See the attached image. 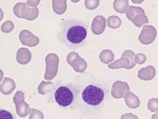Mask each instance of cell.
Here are the masks:
<instances>
[{
  "label": "cell",
  "instance_id": "cell-8",
  "mask_svg": "<svg viewBox=\"0 0 158 119\" xmlns=\"http://www.w3.org/2000/svg\"><path fill=\"white\" fill-rule=\"evenodd\" d=\"M67 63L74 69L76 73H83L87 69V62L81 58L77 53L72 51L67 56Z\"/></svg>",
  "mask_w": 158,
  "mask_h": 119
},
{
  "label": "cell",
  "instance_id": "cell-25",
  "mask_svg": "<svg viewBox=\"0 0 158 119\" xmlns=\"http://www.w3.org/2000/svg\"><path fill=\"white\" fill-rule=\"evenodd\" d=\"M148 108L152 112L157 111L158 100L156 98H153V99H149V102H148Z\"/></svg>",
  "mask_w": 158,
  "mask_h": 119
},
{
  "label": "cell",
  "instance_id": "cell-28",
  "mask_svg": "<svg viewBox=\"0 0 158 119\" xmlns=\"http://www.w3.org/2000/svg\"><path fill=\"white\" fill-rule=\"evenodd\" d=\"M23 100H25V93L22 91H18L14 97V103L15 104V103L20 101H23Z\"/></svg>",
  "mask_w": 158,
  "mask_h": 119
},
{
  "label": "cell",
  "instance_id": "cell-7",
  "mask_svg": "<svg viewBox=\"0 0 158 119\" xmlns=\"http://www.w3.org/2000/svg\"><path fill=\"white\" fill-rule=\"evenodd\" d=\"M46 62V71L44 74V79L47 81H52L54 79L58 73L59 64V56L55 53H50L45 58Z\"/></svg>",
  "mask_w": 158,
  "mask_h": 119
},
{
  "label": "cell",
  "instance_id": "cell-1",
  "mask_svg": "<svg viewBox=\"0 0 158 119\" xmlns=\"http://www.w3.org/2000/svg\"><path fill=\"white\" fill-rule=\"evenodd\" d=\"M75 84L77 99L74 109L86 115L98 114L108 99L109 87L108 84L92 77H81Z\"/></svg>",
  "mask_w": 158,
  "mask_h": 119
},
{
  "label": "cell",
  "instance_id": "cell-29",
  "mask_svg": "<svg viewBox=\"0 0 158 119\" xmlns=\"http://www.w3.org/2000/svg\"><path fill=\"white\" fill-rule=\"evenodd\" d=\"M0 117H1V118H13L12 114L5 110H0Z\"/></svg>",
  "mask_w": 158,
  "mask_h": 119
},
{
  "label": "cell",
  "instance_id": "cell-6",
  "mask_svg": "<svg viewBox=\"0 0 158 119\" xmlns=\"http://www.w3.org/2000/svg\"><path fill=\"white\" fill-rule=\"evenodd\" d=\"M135 54L131 50H127L122 54V57L116 61L108 64L109 69H131L135 66Z\"/></svg>",
  "mask_w": 158,
  "mask_h": 119
},
{
  "label": "cell",
  "instance_id": "cell-4",
  "mask_svg": "<svg viewBox=\"0 0 158 119\" xmlns=\"http://www.w3.org/2000/svg\"><path fill=\"white\" fill-rule=\"evenodd\" d=\"M127 18L138 28H142L149 22L148 17L145 14V10L141 7L131 6L126 11Z\"/></svg>",
  "mask_w": 158,
  "mask_h": 119
},
{
  "label": "cell",
  "instance_id": "cell-21",
  "mask_svg": "<svg viewBox=\"0 0 158 119\" xmlns=\"http://www.w3.org/2000/svg\"><path fill=\"white\" fill-rule=\"evenodd\" d=\"M128 7H129L128 0H115L113 2L114 10L119 14L126 13Z\"/></svg>",
  "mask_w": 158,
  "mask_h": 119
},
{
  "label": "cell",
  "instance_id": "cell-2",
  "mask_svg": "<svg viewBox=\"0 0 158 119\" xmlns=\"http://www.w3.org/2000/svg\"><path fill=\"white\" fill-rule=\"evenodd\" d=\"M58 39L70 49L81 47L87 42L88 25L77 19H66L59 22Z\"/></svg>",
  "mask_w": 158,
  "mask_h": 119
},
{
  "label": "cell",
  "instance_id": "cell-10",
  "mask_svg": "<svg viewBox=\"0 0 158 119\" xmlns=\"http://www.w3.org/2000/svg\"><path fill=\"white\" fill-rule=\"evenodd\" d=\"M128 91H130V86L127 82L116 81L111 85V95L115 99H121Z\"/></svg>",
  "mask_w": 158,
  "mask_h": 119
},
{
  "label": "cell",
  "instance_id": "cell-27",
  "mask_svg": "<svg viewBox=\"0 0 158 119\" xmlns=\"http://www.w3.org/2000/svg\"><path fill=\"white\" fill-rule=\"evenodd\" d=\"M30 119L33 118H39V119H43L44 118V114L42 112H40V110H36V109H31V114Z\"/></svg>",
  "mask_w": 158,
  "mask_h": 119
},
{
  "label": "cell",
  "instance_id": "cell-20",
  "mask_svg": "<svg viewBox=\"0 0 158 119\" xmlns=\"http://www.w3.org/2000/svg\"><path fill=\"white\" fill-rule=\"evenodd\" d=\"M55 88V85L52 81H41L38 86V92L40 95H46L48 92H52Z\"/></svg>",
  "mask_w": 158,
  "mask_h": 119
},
{
  "label": "cell",
  "instance_id": "cell-13",
  "mask_svg": "<svg viewBox=\"0 0 158 119\" xmlns=\"http://www.w3.org/2000/svg\"><path fill=\"white\" fill-rule=\"evenodd\" d=\"M32 58V54L29 50L26 47L18 49L16 54V60L21 65H26L29 63Z\"/></svg>",
  "mask_w": 158,
  "mask_h": 119
},
{
  "label": "cell",
  "instance_id": "cell-23",
  "mask_svg": "<svg viewBox=\"0 0 158 119\" xmlns=\"http://www.w3.org/2000/svg\"><path fill=\"white\" fill-rule=\"evenodd\" d=\"M15 28V25L11 21H6V22H4L3 24L1 26V30H2V33H9L10 32H12L13 29Z\"/></svg>",
  "mask_w": 158,
  "mask_h": 119
},
{
  "label": "cell",
  "instance_id": "cell-22",
  "mask_svg": "<svg viewBox=\"0 0 158 119\" xmlns=\"http://www.w3.org/2000/svg\"><path fill=\"white\" fill-rule=\"evenodd\" d=\"M107 24H108V26L110 29H116L121 26V24H122V21L118 16H115V15H112V16L109 17L107 20Z\"/></svg>",
  "mask_w": 158,
  "mask_h": 119
},
{
  "label": "cell",
  "instance_id": "cell-24",
  "mask_svg": "<svg viewBox=\"0 0 158 119\" xmlns=\"http://www.w3.org/2000/svg\"><path fill=\"white\" fill-rule=\"evenodd\" d=\"M100 5V1L99 0H85V7L90 10H94L96 8L98 7Z\"/></svg>",
  "mask_w": 158,
  "mask_h": 119
},
{
  "label": "cell",
  "instance_id": "cell-30",
  "mask_svg": "<svg viewBox=\"0 0 158 119\" xmlns=\"http://www.w3.org/2000/svg\"><path fill=\"white\" fill-rule=\"evenodd\" d=\"M40 2V0H37V1H27L26 3H27V5L29 6V7L36 8V6H37Z\"/></svg>",
  "mask_w": 158,
  "mask_h": 119
},
{
  "label": "cell",
  "instance_id": "cell-18",
  "mask_svg": "<svg viewBox=\"0 0 158 119\" xmlns=\"http://www.w3.org/2000/svg\"><path fill=\"white\" fill-rule=\"evenodd\" d=\"M52 7L56 14L60 15L67 11V0H53L52 1Z\"/></svg>",
  "mask_w": 158,
  "mask_h": 119
},
{
  "label": "cell",
  "instance_id": "cell-5",
  "mask_svg": "<svg viewBox=\"0 0 158 119\" xmlns=\"http://www.w3.org/2000/svg\"><path fill=\"white\" fill-rule=\"evenodd\" d=\"M14 14L19 18L33 21L36 19L39 15V10L37 7H29L25 2H18L14 6Z\"/></svg>",
  "mask_w": 158,
  "mask_h": 119
},
{
  "label": "cell",
  "instance_id": "cell-26",
  "mask_svg": "<svg viewBox=\"0 0 158 119\" xmlns=\"http://www.w3.org/2000/svg\"><path fill=\"white\" fill-rule=\"evenodd\" d=\"M146 55L142 53H139L137 54L135 56V64H138V65H142L146 62Z\"/></svg>",
  "mask_w": 158,
  "mask_h": 119
},
{
  "label": "cell",
  "instance_id": "cell-12",
  "mask_svg": "<svg viewBox=\"0 0 158 119\" xmlns=\"http://www.w3.org/2000/svg\"><path fill=\"white\" fill-rule=\"evenodd\" d=\"M106 19L104 17L101 15H97L94 18L93 22H92L91 30L92 33H94L96 36L101 35L105 30L106 28Z\"/></svg>",
  "mask_w": 158,
  "mask_h": 119
},
{
  "label": "cell",
  "instance_id": "cell-19",
  "mask_svg": "<svg viewBox=\"0 0 158 119\" xmlns=\"http://www.w3.org/2000/svg\"><path fill=\"white\" fill-rule=\"evenodd\" d=\"M99 58H100V60L103 63L109 64L112 62L115 59V54L111 50L106 49V50H104V51H101L100 55H99Z\"/></svg>",
  "mask_w": 158,
  "mask_h": 119
},
{
  "label": "cell",
  "instance_id": "cell-3",
  "mask_svg": "<svg viewBox=\"0 0 158 119\" xmlns=\"http://www.w3.org/2000/svg\"><path fill=\"white\" fill-rule=\"evenodd\" d=\"M52 97L60 107H73L77 99V85L75 83L59 85L53 89Z\"/></svg>",
  "mask_w": 158,
  "mask_h": 119
},
{
  "label": "cell",
  "instance_id": "cell-15",
  "mask_svg": "<svg viewBox=\"0 0 158 119\" xmlns=\"http://www.w3.org/2000/svg\"><path fill=\"white\" fill-rule=\"evenodd\" d=\"M16 88L15 81L10 77H4L0 85V91L3 95H10Z\"/></svg>",
  "mask_w": 158,
  "mask_h": 119
},
{
  "label": "cell",
  "instance_id": "cell-17",
  "mask_svg": "<svg viewBox=\"0 0 158 119\" xmlns=\"http://www.w3.org/2000/svg\"><path fill=\"white\" fill-rule=\"evenodd\" d=\"M15 108H16L17 114L21 117H27L31 112L29 105L26 102H25V100L15 103Z\"/></svg>",
  "mask_w": 158,
  "mask_h": 119
},
{
  "label": "cell",
  "instance_id": "cell-9",
  "mask_svg": "<svg viewBox=\"0 0 158 119\" xmlns=\"http://www.w3.org/2000/svg\"><path fill=\"white\" fill-rule=\"evenodd\" d=\"M157 32L154 26H144L141 32L140 35L138 36V40L145 45H149L153 43L156 38Z\"/></svg>",
  "mask_w": 158,
  "mask_h": 119
},
{
  "label": "cell",
  "instance_id": "cell-14",
  "mask_svg": "<svg viewBox=\"0 0 158 119\" xmlns=\"http://www.w3.org/2000/svg\"><path fill=\"white\" fill-rule=\"evenodd\" d=\"M156 76V69L153 65H148L141 69L138 73V77L143 81H151Z\"/></svg>",
  "mask_w": 158,
  "mask_h": 119
},
{
  "label": "cell",
  "instance_id": "cell-11",
  "mask_svg": "<svg viewBox=\"0 0 158 119\" xmlns=\"http://www.w3.org/2000/svg\"><path fill=\"white\" fill-rule=\"evenodd\" d=\"M19 40L22 45L29 47H36L40 43L39 37L32 34L29 30H22L19 34Z\"/></svg>",
  "mask_w": 158,
  "mask_h": 119
},
{
  "label": "cell",
  "instance_id": "cell-16",
  "mask_svg": "<svg viewBox=\"0 0 158 119\" xmlns=\"http://www.w3.org/2000/svg\"><path fill=\"white\" fill-rule=\"evenodd\" d=\"M124 100L126 103L127 106L130 108L136 109L140 106V99L136 95L131 92V91H128L125 95H124Z\"/></svg>",
  "mask_w": 158,
  "mask_h": 119
}]
</instances>
